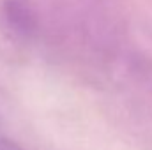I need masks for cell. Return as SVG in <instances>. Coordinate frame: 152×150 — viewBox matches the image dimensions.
Here are the masks:
<instances>
[{
    "mask_svg": "<svg viewBox=\"0 0 152 150\" xmlns=\"http://www.w3.org/2000/svg\"><path fill=\"white\" fill-rule=\"evenodd\" d=\"M0 28L12 42L28 44L37 37L41 21L30 0H2Z\"/></svg>",
    "mask_w": 152,
    "mask_h": 150,
    "instance_id": "6da1fadb",
    "label": "cell"
},
{
    "mask_svg": "<svg viewBox=\"0 0 152 150\" xmlns=\"http://www.w3.org/2000/svg\"><path fill=\"white\" fill-rule=\"evenodd\" d=\"M0 150H27L23 149L20 143L9 140V138H0Z\"/></svg>",
    "mask_w": 152,
    "mask_h": 150,
    "instance_id": "7a4b0ae2",
    "label": "cell"
}]
</instances>
